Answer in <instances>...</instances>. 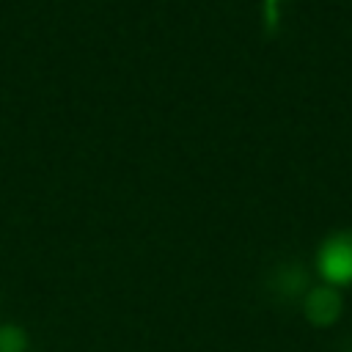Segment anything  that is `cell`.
Returning a JSON list of instances; mask_svg holds the SVG:
<instances>
[{"instance_id":"6da1fadb","label":"cell","mask_w":352,"mask_h":352,"mask_svg":"<svg viewBox=\"0 0 352 352\" xmlns=\"http://www.w3.org/2000/svg\"><path fill=\"white\" fill-rule=\"evenodd\" d=\"M316 267L330 286H349L352 283V231L330 234L319 245Z\"/></svg>"},{"instance_id":"7a4b0ae2","label":"cell","mask_w":352,"mask_h":352,"mask_svg":"<svg viewBox=\"0 0 352 352\" xmlns=\"http://www.w3.org/2000/svg\"><path fill=\"white\" fill-rule=\"evenodd\" d=\"M302 311H305L311 324L327 327V324H333L341 316V294L333 286H316V289H311L305 294Z\"/></svg>"},{"instance_id":"3957f363","label":"cell","mask_w":352,"mask_h":352,"mask_svg":"<svg viewBox=\"0 0 352 352\" xmlns=\"http://www.w3.org/2000/svg\"><path fill=\"white\" fill-rule=\"evenodd\" d=\"M28 336L16 324H3L0 327V352H25Z\"/></svg>"}]
</instances>
